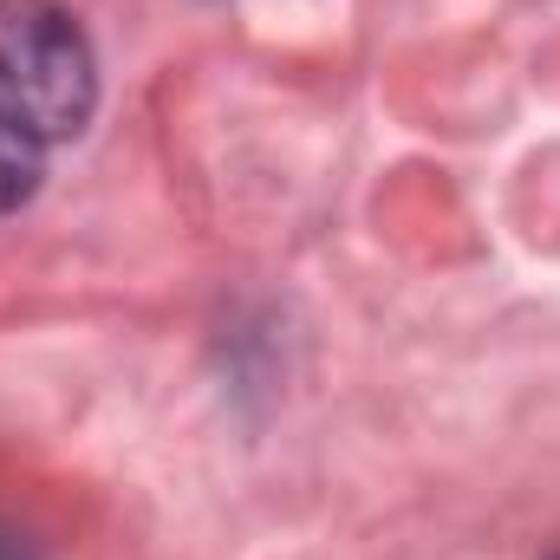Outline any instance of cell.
I'll return each mask as SVG.
<instances>
[{
	"instance_id": "cell-3",
	"label": "cell",
	"mask_w": 560,
	"mask_h": 560,
	"mask_svg": "<svg viewBox=\"0 0 560 560\" xmlns=\"http://www.w3.org/2000/svg\"><path fill=\"white\" fill-rule=\"evenodd\" d=\"M0 560H39V555H33L26 535H0Z\"/></svg>"
},
{
	"instance_id": "cell-1",
	"label": "cell",
	"mask_w": 560,
	"mask_h": 560,
	"mask_svg": "<svg viewBox=\"0 0 560 560\" xmlns=\"http://www.w3.org/2000/svg\"><path fill=\"white\" fill-rule=\"evenodd\" d=\"M0 112L39 143L79 138L98 112V59L72 7L0 0Z\"/></svg>"
},
{
	"instance_id": "cell-2",
	"label": "cell",
	"mask_w": 560,
	"mask_h": 560,
	"mask_svg": "<svg viewBox=\"0 0 560 560\" xmlns=\"http://www.w3.org/2000/svg\"><path fill=\"white\" fill-rule=\"evenodd\" d=\"M39 170H46V143L0 112V215L20 209V202L39 189Z\"/></svg>"
}]
</instances>
